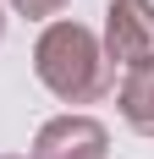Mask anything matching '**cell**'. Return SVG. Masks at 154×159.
<instances>
[{"label":"cell","mask_w":154,"mask_h":159,"mask_svg":"<svg viewBox=\"0 0 154 159\" xmlns=\"http://www.w3.org/2000/svg\"><path fill=\"white\" fill-rule=\"evenodd\" d=\"M33 77L61 104H94V99H105L116 88V66H110L94 28L72 22V16H55L33 39Z\"/></svg>","instance_id":"6da1fadb"},{"label":"cell","mask_w":154,"mask_h":159,"mask_svg":"<svg viewBox=\"0 0 154 159\" xmlns=\"http://www.w3.org/2000/svg\"><path fill=\"white\" fill-rule=\"evenodd\" d=\"M11 11H22V16H61L72 0H6Z\"/></svg>","instance_id":"5b68a950"},{"label":"cell","mask_w":154,"mask_h":159,"mask_svg":"<svg viewBox=\"0 0 154 159\" xmlns=\"http://www.w3.org/2000/svg\"><path fill=\"white\" fill-rule=\"evenodd\" d=\"M0 159H22V154H0Z\"/></svg>","instance_id":"52a82bcc"},{"label":"cell","mask_w":154,"mask_h":159,"mask_svg":"<svg viewBox=\"0 0 154 159\" xmlns=\"http://www.w3.org/2000/svg\"><path fill=\"white\" fill-rule=\"evenodd\" d=\"M105 55L110 66H154V0H110L105 6Z\"/></svg>","instance_id":"7a4b0ae2"},{"label":"cell","mask_w":154,"mask_h":159,"mask_svg":"<svg viewBox=\"0 0 154 159\" xmlns=\"http://www.w3.org/2000/svg\"><path fill=\"white\" fill-rule=\"evenodd\" d=\"M116 104H121V121L143 137H154V66H132L116 88Z\"/></svg>","instance_id":"277c9868"},{"label":"cell","mask_w":154,"mask_h":159,"mask_svg":"<svg viewBox=\"0 0 154 159\" xmlns=\"http://www.w3.org/2000/svg\"><path fill=\"white\" fill-rule=\"evenodd\" d=\"M28 159H110V132H105V121H94L83 110L50 115L33 137Z\"/></svg>","instance_id":"3957f363"},{"label":"cell","mask_w":154,"mask_h":159,"mask_svg":"<svg viewBox=\"0 0 154 159\" xmlns=\"http://www.w3.org/2000/svg\"><path fill=\"white\" fill-rule=\"evenodd\" d=\"M0 39H6V11H0Z\"/></svg>","instance_id":"8992f818"}]
</instances>
